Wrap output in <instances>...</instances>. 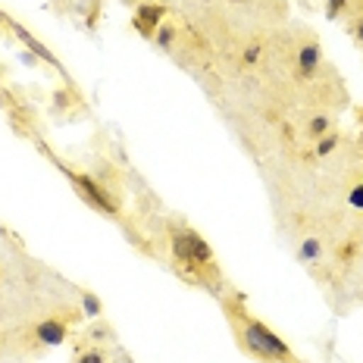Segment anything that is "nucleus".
<instances>
[{
    "label": "nucleus",
    "instance_id": "obj_1",
    "mask_svg": "<svg viewBox=\"0 0 363 363\" xmlns=\"http://www.w3.org/2000/svg\"><path fill=\"white\" fill-rule=\"evenodd\" d=\"M225 313H229V320L235 323L238 342H241V347H245L247 354H251V357L263 360V363H298V357L291 354V347L285 345L269 326H263L260 320L241 313V307H235L232 301L225 304Z\"/></svg>",
    "mask_w": 363,
    "mask_h": 363
},
{
    "label": "nucleus",
    "instance_id": "obj_2",
    "mask_svg": "<svg viewBox=\"0 0 363 363\" xmlns=\"http://www.w3.org/2000/svg\"><path fill=\"white\" fill-rule=\"evenodd\" d=\"M72 185H75V191L85 198L94 210H101V213H110V216H116L119 213V207H116V201L110 198L107 191H104L101 185H97L91 176H72Z\"/></svg>",
    "mask_w": 363,
    "mask_h": 363
},
{
    "label": "nucleus",
    "instance_id": "obj_3",
    "mask_svg": "<svg viewBox=\"0 0 363 363\" xmlns=\"http://www.w3.org/2000/svg\"><path fill=\"white\" fill-rule=\"evenodd\" d=\"M163 19H166V6H163V4H157V0H141V4L135 6L132 26L138 28V32L145 35V38H154L157 28L163 26Z\"/></svg>",
    "mask_w": 363,
    "mask_h": 363
},
{
    "label": "nucleus",
    "instance_id": "obj_4",
    "mask_svg": "<svg viewBox=\"0 0 363 363\" xmlns=\"http://www.w3.org/2000/svg\"><path fill=\"white\" fill-rule=\"evenodd\" d=\"M35 338L44 347H60L66 338H69V326H66L63 320H44L35 326Z\"/></svg>",
    "mask_w": 363,
    "mask_h": 363
},
{
    "label": "nucleus",
    "instance_id": "obj_5",
    "mask_svg": "<svg viewBox=\"0 0 363 363\" xmlns=\"http://www.w3.org/2000/svg\"><path fill=\"white\" fill-rule=\"evenodd\" d=\"M320 63H323V50H320V44L316 41H304L298 48V72L304 75V79H310L316 69H320Z\"/></svg>",
    "mask_w": 363,
    "mask_h": 363
},
{
    "label": "nucleus",
    "instance_id": "obj_6",
    "mask_svg": "<svg viewBox=\"0 0 363 363\" xmlns=\"http://www.w3.org/2000/svg\"><path fill=\"white\" fill-rule=\"evenodd\" d=\"M188 238H191V263H194V267H198V269L213 267V247H210L207 241L198 235V232H191Z\"/></svg>",
    "mask_w": 363,
    "mask_h": 363
},
{
    "label": "nucleus",
    "instance_id": "obj_7",
    "mask_svg": "<svg viewBox=\"0 0 363 363\" xmlns=\"http://www.w3.org/2000/svg\"><path fill=\"white\" fill-rule=\"evenodd\" d=\"M16 35L22 38V41H26V48H28V50H32V54H38V57H41V60H44V63L57 66V57H54V54H50V50H48V48H44V44H41V41H35V38H32V35H28V32H26V28H16Z\"/></svg>",
    "mask_w": 363,
    "mask_h": 363
},
{
    "label": "nucleus",
    "instance_id": "obj_8",
    "mask_svg": "<svg viewBox=\"0 0 363 363\" xmlns=\"http://www.w3.org/2000/svg\"><path fill=\"white\" fill-rule=\"evenodd\" d=\"M323 257V245L316 238H304L301 241V247H298V260L301 263H316Z\"/></svg>",
    "mask_w": 363,
    "mask_h": 363
},
{
    "label": "nucleus",
    "instance_id": "obj_9",
    "mask_svg": "<svg viewBox=\"0 0 363 363\" xmlns=\"http://www.w3.org/2000/svg\"><path fill=\"white\" fill-rule=\"evenodd\" d=\"M176 38H179V28H176V26H169V22H163V26L157 28L154 41H157V48H160V50H172Z\"/></svg>",
    "mask_w": 363,
    "mask_h": 363
},
{
    "label": "nucleus",
    "instance_id": "obj_10",
    "mask_svg": "<svg viewBox=\"0 0 363 363\" xmlns=\"http://www.w3.org/2000/svg\"><path fill=\"white\" fill-rule=\"evenodd\" d=\"M329 132H332V119H329V116H313V119L307 123V138H316V141H320L323 135H329Z\"/></svg>",
    "mask_w": 363,
    "mask_h": 363
},
{
    "label": "nucleus",
    "instance_id": "obj_11",
    "mask_svg": "<svg viewBox=\"0 0 363 363\" xmlns=\"http://www.w3.org/2000/svg\"><path fill=\"white\" fill-rule=\"evenodd\" d=\"M82 310H85V316H101L104 304L94 291H82Z\"/></svg>",
    "mask_w": 363,
    "mask_h": 363
},
{
    "label": "nucleus",
    "instance_id": "obj_12",
    "mask_svg": "<svg viewBox=\"0 0 363 363\" xmlns=\"http://www.w3.org/2000/svg\"><path fill=\"white\" fill-rule=\"evenodd\" d=\"M338 141H342V138H338V132L323 135V138H320V145H316V157H329L332 150L338 147Z\"/></svg>",
    "mask_w": 363,
    "mask_h": 363
},
{
    "label": "nucleus",
    "instance_id": "obj_13",
    "mask_svg": "<svg viewBox=\"0 0 363 363\" xmlns=\"http://www.w3.org/2000/svg\"><path fill=\"white\" fill-rule=\"evenodd\" d=\"M75 363H107V354H104L101 347H88V351L75 354Z\"/></svg>",
    "mask_w": 363,
    "mask_h": 363
},
{
    "label": "nucleus",
    "instance_id": "obj_14",
    "mask_svg": "<svg viewBox=\"0 0 363 363\" xmlns=\"http://www.w3.org/2000/svg\"><path fill=\"white\" fill-rule=\"evenodd\" d=\"M345 6H347V0H326V16L329 19H342Z\"/></svg>",
    "mask_w": 363,
    "mask_h": 363
},
{
    "label": "nucleus",
    "instance_id": "obj_15",
    "mask_svg": "<svg viewBox=\"0 0 363 363\" xmlns=\"http://www.w3.org/2000/svg\"><path fill=\"white\" fill-rule=\"evenodd\" d=\"M260 57H263L260 44H247V48H245V63L247 66H257V63H260Z\"/></svg>",
    "mask_w": 363,
    "mask_h": 363
},
{
    "label": "nucleus",
    "instance_id": "obj_16",
    "mask_svg": "<svg viewBox=\"0 0 363 363\" xmlns=\"http://www.w3.org/2000/svg\"><path fill=\"white\" fill-rule=\"evenodd\" d=\"M110 335H113V329L104 326V323H101V326H94V329H88V338H91V342H104V338H110Z\"/></svg>",
    "mask_w": 363,
    "mask_h": 363
},
{
    "label": "nucleus",
    "instance_id": "obj_17",
    "mask_svg": "<svg viewBox=\"0 0 363 363\" xmlns=\"http://www.w3.org/2000/svg\"><path fill=\"white\" fill-rule=\"evenodd\" d=\"M354 38H357V44H363V19L354 26Z\"/></svg>",
    "mask_w": 363,
    "mask_h": 363
},
{
    "label": "nucleus",
    "instance_id": "obj_18",
    "mask_svg": "<svg viewBox=\"0 0 363 363\" xmlns=\"http://www.w3.org/2000/svg\"><path fill=\"white\" fill-rule=\"evenodd\" d=\"M141 0H123V6H138Z\"/></svg>",
    "mask_w": 363,
    "mask_h": 363
}]
</instances>
